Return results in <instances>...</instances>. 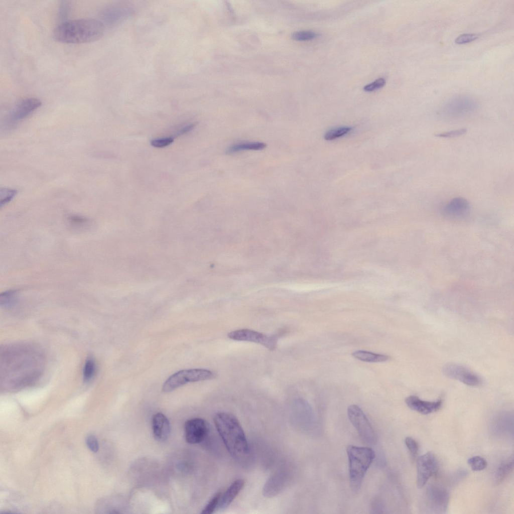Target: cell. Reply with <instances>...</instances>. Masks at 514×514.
I'll return each mask as SVG.
<instances>
[{"mask_svg": "<svg viewBox=\"0 0 514 514\" xmlns=\"http://www.w3.org/2000/svg\"><path fill=\"white\" fill-rule=\"evenodd\" d=\"M1 387L15 391L30 387L42 376L45 359L41 349L30 343L8 345L1 349Z\"/></svg>", "mask_w": 514, "mask_h": 514, "instance_id": "cell-1", "label": "cell"}, {"mask_svg": "<svg viewBox=\"0 0 514 514\" xmlns=\"http://www.w3.org/2000/svg\"><path fill=\"white\" fill-rule=\"evenodd\" d=\"M103 23L93 19H78L64 21L55 27L53 38L67 44H82L93 42L103 35Z\"/></svg>", "mask_w": 514, "mask_h": 514, "instance_id": "cell-2", "label": "cell"}, {"mask_svg": "<svg viewBox=\"0 0 514 514\" xmlns=\"http://www.w3.org/2000/svg\"><path fill=\"white\" fill-rule=\"evenodd\" d=\"M214 422L225 446L234 458L240 459L246 456L249 447L244 431L236 417L225 412L216 413Z\"/></svg>", "mask_w": 514, "mask_h": 514, "instance_id": "cell-3", "label": "cell"}, {"mask_svg": "<svg viewBox=\"0 0 514 514\" xmlns=\"http://www.w3.org/2000/svg\"><path fill=\"white\" fill-rule=\"evenodd\" d=\"M346 451L349 461L350 485L352 490L357 491L375 458V453L370 447L354 445H349Z\"/></svg>", "mask_w": 514, "mask_h": 514, "instance_id": "cell-4", "label": "cell"}, {"mask_svg": "<svg viewBox=\"0 0 514 514\" xmlns=\"http://www.w3.org/2000/svg\"><path fill=\"white\" fill-rule=\"evenodd\" d=\"M347 415L362 440L368 445L374 444L376 441L375 433L360 408L356 405H350L347 409Z\"/></svg>", "mask_w": 514, "mask_h": 514, "instance_id": "cell-5", "label": "cell"}, {"mask_svg": "<svg viewBox=\"0 0 514 514\" xmlns=\"http://www.w3.org/2000/svg\"><path fill=\"white\" fill-rule=\"evenodd\" d=\"M449 499V493L445 489L433 486L427 489L423 497V503L426 509L430 512L440 513L446 510Z\"/></svg>", "mask_w": 514, "mask_h": 514, "instance_id": "cell-6", "label": "cell"}, {"mask_svg": "<svg viewBox=\"0 0 514 514\" xmlns=\"http://www.w3.org/2000/svg\"><path fill=\"white\" fill-rule=\"evenodd\" d=\"M416 459L417 485L419 488H421L437 473L438 463L436 456L432 452L421 455Z\"/></svg>", "mask_w": 514, "mask_h": 514, "instance_id": "cell-7", "label": "cell"}, {"mask_svg": "<svg viewBox=\"0 0 514 514\" xmlns=\"http://www.w3.org/2000/svg\"><path fill=\"white\" fill-rule=\"evenodd\" d=\"M42 104L35 97L25 98L19 101L10 112L6 121V127L11 128L26 118Z\"/></svg>", "mask_w": 514, "mask_h": 514, "instance_id": "cell-8", "label": "cell"}, {"mask_svg": "<svg viewBox=\"0 0 514 514\" xmlns=\"http://www.w3.org/2000/svg\"><path fill=\"white\" fill-rule=\"evenodd\" d=\"M477 107V103L474 99L461 95L454 97L447 101L442 112L447 117H459L473 112Z\"/></svg>", "mask_w": 514, "mask_h": 514, "instance_id": "cell-9", "label": "cell"}, {"mask_svg": "<svg viewBox=\"0 0 514 514\" xmlns=\"http://www.w3.org/2000/svg\"><path fill=\"white\" fill-rule=\"evenodd\" d=\"M442 372L446 376L457 380L467 386L478 387L482 384L481 378L466 367L454 363L446 364Z\"/></svg>", "mask_w": 514, "mask_h": 514, "instance_id": "cell-10", "label": "cell"}, {"mask_svg": "<svg viewBox=\"0 0 514 514\" xmlns=\"http://www.w3.org/2000/svg\"><path fill=\"white\" fill-rule=\"evenodd\" d=\"M228 338L237 341H249L262 344L270 350L277 347V337L268 336L261 332L248 329H241L231 331L227 335Z\"/></svg>", "mask_w": 514, "mask_h": 514, "instance_id": "cell-11", "label": "cell"}, {"mask_svg": "<svg viewBox=\"0 0 514 514\" xmlns=\"http://www.w3.org/2000/svg\"><path fill=\"white\" fill-rule=\"evenodd\" d=\"M209 432V425L201 418H193L185 424V436L187 443L195 444L202 442Z\"/></svg>", "mask_w": 514, "mask_h": 514, "instance_id": "cell-12", "label": "cell"}, {"mask_svg": "<svg viewBox=\"0 0 514 514\" xmlns=\"http://www.w3.org/2000/svg\"><path fill=\"white\" fill-rule=\"evenodd\" d=\"M469 202L462 197H456L450 200L443 207V212L449 218L458 219L465 217L470 212Z\"/></svg>", "mask_w": 514, "mask_h": 514, "instance_id": "cell-13", "label": "cell"}, {"mask_svg": "<svg viewBox=\"0 0 514 514\" xmlns=\"http://www.w3.org/2000/svg\"><path fill=\"white\" fill-rule=\"evenodd\" d=\"M405 402L411 410L423 415H427L438 411L441 407L442 401H427L420 399L416 396H410L406 398Z\"/></svg>", "mask_w": 514, "mask_h": 514, "instance_id": "cell-14", "label": "cell"}, {"mask_svg": "<svg viewBox=\"0 0 514 514\" xmlns=\"http://www.w3.org/2000/svg\"><path fill=\"white\" fill-rule=\"evenodd\" d=\"M155 438L159 441L166 440L170 434L171 426L167 417L161 413L155 414L152 421Z\"/></svg>", "mask_w": 514, "mask_h": 514, "instance_id": "cell-15", "label": "cell"}, {"mask_svg": "<svg viewBox=\"0 0 514 514\" xmlns=\"http://www.w3.org/2000/svg\"><path fill=\"white\" fill-rule=\"evenodd\" d=\"M244 484V481L241 479L234 481L224 493L221 494L218 509L226 508L241 490Z\"/></svg>", "mask_w": 514, "mask_h": 514, "instance_id": "cell-16", "label": "cell"}, {"mask_svg": "<svg viewBox=\"0 0 514 514\" xmlns=\"http://www.w3.org/2000/svg\"><path fill=\"white\" fill-rule=\"evenodd\" d=\"M188 382L187 369L179 371L171 375L164 383L162 391L169 393Z\"/></svg>", "mask_w": 514, "mask_h": 514, "instance_id": "cell-17", "label": "cell"}, {"mask_svg": "<svg viewBox=\"0 0 514 514\" xmlns=\"http://www.w3.org/2000/svg\"><path fill=\"white\" fill-rule=\"evenodd\" d=\"M284 477L281 474L273 475L265 484L263 493L267 497L277 494L282 489L285 482Z\"/></svg>", "mask_w": 514, "mask_h": 514, "instance_id": "cell-18", "label": "cell"}, {"mask_svg": "<svg viewBox=\"0 0 514 514\" xmlns=\"http://www.w3.org/2000/svg\"><path fill=\"white\" fill-rule=\"evenodd\" d=\"M513 469V456H510L503 460L498 466L495 474V483L497 485L501 483L512 472Z\"/></svg>", "mask_w": 514, "mask_h": 514, "instance_id": "cell-19", "label": "cell"}, {"mask_svg": "<svg viewBox=\"0 0 514 514\" xmlns=\"http://www.w3.org/2000/svg\"><path fill=\"white\" fill-rule=\"evenodd\" d=\"M267 145L263 142H252L237 143L229 146L226 151L228 154L244 151H259L264 149Z\"/></svg>", "mask_w": 514, "mask_h": 514, "instance_id": "cell-20", "label": "cell"}, {"mask_svg": "<svg viewBox=\"0 0 514 514\" xmlns=\"http://www.w3.org/2000/svg\"><path fill=\"white\" fill-rule=\"evenodd\" d=\"M125 8L111 7L107 8L102 12L103 20L109 24H113L120 21L127 14Z\"/></svg>", "mask_w": 514, "mask_h": 514, "instance_id": "cell-21", "label": "cell"}, {"mask_svg": "<svg viewBox=\"0 0 514 514\" xmlns=\"http://www.w3.org/2000/svg\"><path fill=\"white\" fill-rule=\"evenodd\" d=\"M352 356L361 361L367 362H383L388 360L390 356L373 353L365 350H357L352 353Z\"/></svg>", "mask_w": 514, "mask_h": 514, "instance_id": "cell-22", "label": "cell"}, {"mask_svg": "<svg viewBox=\"0 0 514 514\" xmlns=\"http://www.w3.org/2000/svg\"><path fill=\"white\" fill-rule=\"evenodd\" d=\"M216 374L209 370L201 368L187 369L188 382H196L215 378Z\"/></svg>", "mask_w": 514, "mask_h": 514, "instance_id": "cell-23", "label": "cell"}, {"mask_svg": "<svg viewBox=\"0 0 514 514\" xmlns=\"http://www.w3.org/2000/svg\"><path fill=\"white\" fill-rule=\"evenodd\" d=\"M96 371V364L94 360L88 358L84 365L83 369V378L85 382H89L93 378Z\"/></svg>", "mask_w": 514, "mask_h": 514, "instance_id": "cell-24", "label": "cell"}, {"mask_svg": "<svg viewBox=\"0 0 514 514\" xmlns=\"http://www.w3.org/2000/svg\"><path fill=\"white\" fill-rule=\"evenodd\" d=\"M472 470L479 471L484 470L487 466L486 460L480 456H474L468 459L467 461Z\"/></svg>", "mask_w": 514, "mask_h": 514, "instance_id": "cell-25", "label": "cell"}, {"mask_svg": "<svg viewBox=\"0 0 514 514\" xmlns=\"http://www.w3.org/2000/svg\"><path fill=\"white\" fill-rule=\"evenodd\" d=\"M351 130L350 127H340L331 129L326 133L324 139L328 141L336 139L347 134Z\"/></svg>", "mask_w": 514, "mask_h": 514, "instance_id": "cell-26", "label": "cell"}, {"mask_svg": "<svg viewBox=\"0 0 514 514\" xmlns=\"http://www.w3.org/2000/svg\"><path fill=\"white\" fill-rule=\"evenodd\" d=\"M222 493L218 492L209 500L208 503L202 510V514H211L218 508Z\"/></svg>", "mask_w": 514, "mask_h": 514, "instance_id": "cell-27", "label": "cell"}, {"mask_svg": "<svg viewBox=\"0 0 514 514\" xmlns=\"http://www.w3.org/2000/svg\"><path fill=\"white\" fill-rule=\"evenodd\" d=\"M318 34L309 30L299 31L292 34V38L296 41H304L312 40L318 37Z\"/></svg>", "mask_w": 514, "mask_h": 514, "instance_id": "cell-28", "label": "cell"}, {"mask_svg": "<svg viewBox=\"0 0 514 514\" xmlns=\"http://www.w3.org/2000/svg\"><path fill=\"white\" fill-rule=\"evenodd\" d=\"M17 190L9 188H2L0 190L1 207L11 201L17 194Z\"/></svg>", "mask_w": 514, "mask_h": 514, "instance_id": "cell-29", "label": "cell"}, {"mask_svg": "<svg viewBox=\"0 0 514 514\" xmlns=\"http://www.w3.org/2000/svg\"><path fill=\"white\" fill-rule=\"evenodd\" d=\"M17 295L16 291L11 290L1 295V304L5 307H9L14 304Z\"/></svg>", "mask_w": 514, "mask_h": 514, "instance_id": "cell-30", "label": "cell"}, {"mask_svg": "<svg viewBox=\"0 0 514 514\" xmlns=\"http://www.w3.org/2000/svg\"><path fill=\"white\" fill-rule=\"evenodd\" d=\"M405 444L410 452L413 461L417 459L419 451V445L417 442L411 437H407L405 440Z\"/></svg>", "mask_w": 514, "mask_h": 514, "instance_id": "cell-31", "label": "cell"}, {"mask_svg": "<svg viewBox=\"0 0 514 514\" xmlns=\"http://www.w3.org/2000/svg\"><path fill=\"white\" fill-rule=\"evenodd\" d=\"M386 81L384 78H379L365 85L363 89L366 92H372L382 88L386 84Z\"/></svg>", "mask_w": 514, "mask_h": 514, "instance_id": "cell-32", "label": "cell"}, {"mask_svg": "<svg viewBox=\"0 0 514 514\" xmlns=\"http://www.w3.org/2000/svg\"><path fill=\"white\" fill-rule=\"evenodd\" d=\"M478 37V35L476 34H463L458 36L455 40V42L459 45L467 44L475 40Z\"/></svg>", "mask_w": 514, "mask_h": 514, "instance_id": "cell-33", "label": "cell"}, {"mask_svg": "<svg viewBox=\"0 0 514 514\" xmlns=\"http://www.w3.org/2000/svg\"><path fill=\"white\" fill-rule=\"evenodd\" d=\"M467 132L466 128H459L447 132H444L435 135V136L439 138H452L459 137L465 134Z\"/></svg>", "mask_w": 514, "mask_h": 514, "instance_id": "cell-34", "label": "cell"}, {"mask_svg": "<svg viewBox=\"0 0 514 514\" xmlns=\"http://www.w3.org/2000/svg\"><path fill=\"white\" fill-rule=\"evenodd\" d=\"M174 142L173 137H166L161 139H154L151 141V144L156 148H164L170 145Z\"/></svg>", "mask_w": 514, "mask_h": 514, "instance_id": "cell-35", "label": "cell"}, {"mask_svg": "<svg viewBox=\"0 0 514 514\" xmlns=\"http://www.w3.org/2000/svg\"><path fill=\"white\" fill-rule=\"evenodd\" d=\"M86 443L88 448L93 452L99 449V445L96 438L93 435H88L86 438Z\"/></svg>", "mask_w": 514, "mask_h": 514, "instance_id": "cell-36", "label": "cell"}, {"mask_svg": "<svg viewBox=\"0 0 514 514\" xmlns=\"http://www.w3.org/2000/svg\"><path fill=\"white\" fill-rule=\"evenodd\" d=\"M70 9V5L68 1H61L59 7V16L61 19L65 18L67 15Z\"/></svg>", "mask_w": 514, "mask_h": 514, "instance_id": "cell-37", "label": "cell"}, {"mask_svg": "<svg viewBox=\"0 0 514 514\" xmlns=\"http://www.w3.org/2000/svg\"><path fill=\"white\" fill-rule=\"evenodd\" d=\"M195 126V124H194V123H192V124H190L189 125H187L183 127V128H181L180 130H179L178 131V132L177 133L176 135H177V136H180V135H182L183 134L188 133V132H189L191 131H192L194 128Z\"/></svg>", "mask_w": 514, "mask_h": 514, "instance_id": "cell-38", "label": "cell"}]
</instances>
